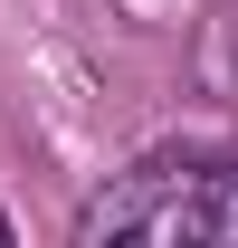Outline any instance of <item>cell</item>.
I'll return each mask as SVG.
<instances>
[{
    "label": "cell",
    "instance_id": "obj_1",
    "mask_svg": "<svg viewBox=\"0 0 238 248\" xmlns=\"http://www.w3.org/2000/svg\"><path fill=\"white\" fill-rule=\"evenodd\" d=\"M76 239L143 248H229L238 239V143H162L76 210Z\"/></svg>",
    "mask_w": 238,
    "mask_h": 248
},
{
    "label": "cell",
    "instance_id": "obj_2",
    "mask_svg": "<svg viewBox=\"0 0 238 248\" xmlns=\"http://www.w3.org/2000/svg\"><path fill=\"white\" fill-rule=\"evenodd\" d=\"M0 248H10V219H0Z\"/></svg>",
    "mask_w": 238,
    "mask_h": 248
}]
</instances>
